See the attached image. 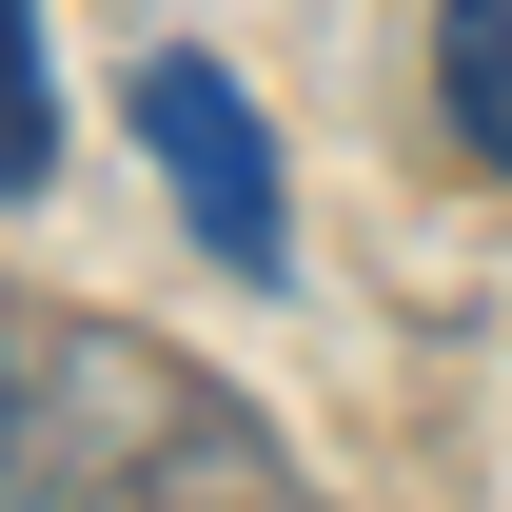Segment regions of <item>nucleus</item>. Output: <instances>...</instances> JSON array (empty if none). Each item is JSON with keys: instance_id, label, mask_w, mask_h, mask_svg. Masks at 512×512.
<instances>
[{"instance_id": "1", "label": "nucleus", "mask_w": 512, "mask_h": 512, "mask_svg": "<svg viewBox=\"0 0 512 512\" xmlns=\"http://www.w3.org/2000/svg\"><path fill=\"white\" fill-rule=\"evenodd\" d=\"M0 493H276V434L158 335L0 296Z\"/></svg>"}, {"instance_id": "2", "label": "nucleus", "mask_w": 512, "mask_h": 512, "mask_svg": "<svg viewBox=\"0 0 512 512\" xmlns=\"http://www.w3.org/2000/svg\"><path fill=\"white\" fill-rule=\"evenodd\" d=\"M138 158L178 178V217H197L217 276H276V256H296V217H276V119L237 99V60L158 40V60H138Z\"/></svg>"}, {"instance_id": "4", "label": "nucleus", "mask_w": 512, "mask_h": 512, "mask_svg": "<svg viewBox=\"0 0 512 512\" xmlns=\"http://www.w3.org/2000/svg\"><path fill=\"white\" fill-rule=\"evenodd\" d=\"M60 178V99H40V20L0 0V197H40Z\"/></svg>"}, {"instance_id": "3", "label": "nucleus", "mask_w": 512, "mask_h": 512, "mask_svg": "<svg viewBox=\"0 0 512 512\" xmlns=\"http://www.w3.org/2000/svg\"><path fill=\"white\" fill-rule=\"evenodd\" d=\"M434 119L512 178V0H434Z\"/></svg>"}]
</instances>
